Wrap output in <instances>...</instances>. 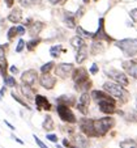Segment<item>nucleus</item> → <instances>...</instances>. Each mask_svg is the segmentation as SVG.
Returning a JSON list of instances; mask_svg holds the SVG:
<instances>
[{
    "mask_svg": "<svg viewBox=\"0 0 137 148\" xmlns=\"http://www.w3.org/2000/svg\"><path fill=\"white\" fill-rule=\"evenodd\" d=\"M115 46L120 49L123 54L128 58H134L137 55V39L136 38H124L115 42Z\"/></svg>",
    "mask_w": 137,
    "mask_h": 148,
    "instance_id": "nucleus-2",
    "label": "nucleus"
},
{
    "mask_svg": "<svg viewBox=\"0 0 137 148\" xmlns=\"http://www.w3.org/2000/svg\"><path fill=\"white\" fill-rule=\"evenodd\" d=\"M104 51V46H103V42L102 41H98V39H93V43L90 46V53L93 55H98Z\"/></svg>",
    "mask_w": 137,
    "mask_h": 148,
    "instance_id": "nucleus-21",
    "label": "nucleus"
},
{
    "mask_svg": "<svg viewBox=\"0 0 137 148\" xmlns=\"http://www.w3.org/2000/svg\"><path fill=\"white\" fill-rule=\"evenodd\" d=\"M39 84H41L42 88L51 90L56 85V77L52 76L51 73H42V76H39Z\"/></svg>",
    "mask_w": 137,
    "mask_h": 148,
    "instance_id": "nucleus-9",
    "label": "nucleus"
},
{
    "mask_svg": "<svg viewBox=\"0 0 137 148\" xmlns=\"http://www.w3.org/2000/svg\"><path fill=\"white\" fill-rule=\"evenodd\" d=\"M72 79L75 83H81L84 80H87L89 79V72H87L86 68L84 67H77L73 70L72 72Z\"/></svg>",
    "mask_w": 137,
    "mask_h": 148,
    "instance_id": "nucleus-14",
    "label": "nucleus"
},
{
    "mask_svg": "<svg viewBox=\"0 0 137 148\" xmlns=\"http://www.w3.org/2000/svg\"><path fill=\"white\" fill-rule=\"evenodd\" d=\"M12 139H13V140H16V142L18 143V144H21V145L24 144V142H22V140L20 139V138H16V136H14V135H12Z\"/></svg>",
    "mask_w": 137,
    "mask_h": 148,
    "instance_id": "nucleus-50",
    "label": "nucleus"
},
{
    "mask_svg": "<svg viewBox=\"0 0 137 148\" xmlns=\"http://www.w3.org/2000/svg\"><path fill=\"white\" fill-rule=\"evenodd\" d=\"M43 28H45V23H42V21H34L28 28V32L33 38H35V37H38L39 33L43 30Z\"/></svg>",
    "mask_w": 137,
    "mask_h": 148,
    "instance_id": "nucleus-16",
    "label": "nucleus"
},
{
    "mask_svg": "<svg viewBox=\"0 0 137 148\" xmlns=\"http://www.w3.org/2000/svg\"><path fill=\"white\" fill-rule=\"evenodd\" d=\"M73 143H75L76 148H89V140H87L86 135H75L73 138Z\"/></svg>",
    "mask_w": 137,
    "mask_h": 148,
    "instance_id": "nucleus-19",
    "label": "nucleus"
},
{
    "mask_svg": "<svg viewBox=\"0 0 137 148\" xmlns=\"http://www.w3.org/2000/svg\"><path fill=\"white\" fill-rule=\"evenodd\" d=\"M71 45H72L76 50H80L81 47L86 46V42H85V39L82 38V37L76 36V37H73V38L71 39Z\"/></svg>",
    "mask_w": 137,
    "mask_h": 148,
    "instance_id": "nucleus-25",
    "label": "nucleus"
},
{
    "mask_svg": "<svg viewBox=\"0 0 137 148\" xmlns=\"http://www.w3.org/2000/svg\"><path fill=\"white\" fill-rule=\"evenodd\" d=\"M98 71H99V67H98V64H97V63H93L92 67L89 68V72L92 73V75H97Z\"/></svg>",
    "mask_w": 137,
    "mask_h": 148,
    "instance_id": "nucleus-41",
    "label": "nucleus"
},
{
    "mask_svg": "<svg viewBox=\"0 0 137 148\" xmlns=\"http://www.w3.org/2000/svg\"><path fill=\"white\" fill-rule=\"evenodd\" d=\"M35 106H37V110H39V112H42V110L50 112V110L52 109L51 102L47 100V97H45V96H42V95L35 96Z\"/></svg>",
    "mask_w": 137,
    "mask_h": 148,
    "instance_id": "nucleus-13",
    "label": "nucleus"
},
{
    "mask_svg": "<svg viewBox=\"0 0 137 148\" xmlns=\"http://www.w3.org/2000/svg\"><path fill=\"white\" fill-rule=\"evenodd\" d=\"M16 36H18V33H17V26L9 28L8 32H7V38H8V41H13V39L16 38Z\"/></svg>",
    "mask_w": 137,
    "mask_h": 148,
    "instance_id": "nucleus-35",
    "label": "nucleus"
},
{
    "mask_svg": "<svg viewBox=\"0 0 137 148\" xmlns=\"http://www.w3.org/2000/svg\"><path fill=\"white\" fill-rule=\"evenodd\" d=\"M90 101H92V95H89V92L81 93V96L78 98V103H81V105H84V106H86V108H89Z\"/></svg>",
    "mask_w": 137,
    "mask_h": 148,
    "instance_id": "nucleus-28",
    "label": "nucleus"
},
{
    "mask_svg": "<svg viewBox=\"0 0 137 148\" xmlns=\"http://www.w3.org/2000/svg\"><path fill=\"white\" fill-rule=\"evenodd\" d=\"M62 53H67V50H65V49H63V47H62V45L51 46V49H50V54H51V56H52L54 59L59 58Z\"/></svg>",
    "mask_w": 137,
    "mask_h": 148,
    "instance_id": "nucleus-26",
    "label": "nucleus"
},
{
    "mask_svg": "<svg viewBox=\"0 0 137 148\" xmlns=\"http://www.w3.org/2000/svg\"><path fill=\"white\" fill-rule=\"evenodd\" d=\"M87 55H89V51H87V45H86V46H84V47H81L80 50H77V54H76V63L82 64L87 59Z\"/></svg>",
    "mask_w": 137,
    "mask_h": 148,
    "instance_id": "nucleus-22",
    "label": "nucleus"
},
{
    "mask_svg": "<svg viewBox=\"0 0 137 148\" xmlns=\"http://www.w3.org/2000/svg\"><path fill=\"white\" fill-rule=\"evenodd\" d=\"M56 105H65V106H69L72 108L73 105H76V97L75 96H71V95H63L60 97H58L55 100Z\"/></svg>",
    "mask_w": 137,
    "mask_h": 148,
    "instance_id": "nucleus-15",
    "label": "nucleus"
},
{
    "mask_svg": "<svg viewBox=\"0 0 137 148\" xmlns=\"http://www.w3.org/2000/svg\"><path fill=\"white\" fill-rule=\"evenodd\" d=\"M20 90H21V93H22V96L26 98L28 101H33L35 100V95H34V90L33 88L30 87V85H26V84H21L20 85Z\"/></svg>",
    "mask_w": 137,
    "mask_h": 148,
    "instance_id": "nucleus-18",
    "label": "nucleus"
},
{
    "mask_svg": "<svg viewBox=\"0 0 137 148\" xmlns=\"http://www.w3.org/2000/svg\"><path fill=\"white\" fill-rule=\"evenodd\" d=\"M104 73H106L112 81L120 84L123 87H128L129 85V79H128V76H127L125 72H121V71L115 70V68H110V70L106 68V70H104Z\"/></svg>",
    "mask_w": 137,
    "mask_h": 148,
    "instance_id": "nucleus-4",
    "label": "nucleus"
},
{
    "mask_svg": "<svg viewBox=\"0 0 137 148\" xmlns=\"http://www.w3.org/2000/svg\"><path fill=\"white\" fill-rule=\"evenodd\" d=\"M76 109L81 113L82 115H87V114H89V109H87L86 106H84V105H81V103H78V102L76 103Z\"/></svg>",
    "mask_w": 137,
    "mask_h": 148,
    "instance_id": "nucleus-38",
    "label": "nucleus"
},
{
    "mask_svg": "<svg viewBox=\"0 0 137 148\" xmlns=\"http://www.w3.org/2000/svg\"><path fill=\"white\" fill-rule=\"evenodd\" d=\"M93 83L90 79H87V80H84L81 81V83H75V89L76 90H80V92H89L90 88H92Z\"/></svg>",
    "mask_w": 137,
    "mask_h": 148,
    "instance_id": "nucleus-23",
    "label": "nucleus"
},
{
    "mask_svg": "<svg viewBox=\"0 0 137 148\" xmlns=\"http://www.w3.org/2000/svg\"><path fill=\"white\" fill-rule=\"evenodd\" d=\"M11 96H12V98H13V100L16 101V102H18L20 105H22V106H24V108H26V109H28V110H31L30 105H29V103L26 102V101H24L21 97H18V96H17L14 92H11Z\"/></svg>",
    "mask_w": 137,
    "mask_h": 148,
    "instance_id": "nucleus-32",
    "label": "nucleus"
},
{
    "mask_svg": "<svg viewBox=\"0 0 137 148\" xmlns=\"http://www.w3.org/2000/svg\"><path fill=\"white\" fill-rule=\"evenodd\" d=\"M5 92H7V88H5V85H4V88H1V90H0V97H1Z\"/></svg>",
    "mask_w": 137,
    "mask_h": 148,
    "instance_id": "nucleus-53",
    "label": "nucleus"
},
{
    "mask_svg": "<svg viewBox=\"0 0 137 148\" xmlns=\"http://www.w3.org/2000/svg\"><path fill=\"white\" fill-rule=\"evenodd\" d=\"M93 39H98V41L104 39V41H107V42H112V41H114V39H112L111 37L106 33V30H104V20L102 18V17L99 18V21H98V30L94 33Z\"/></svg>",
    "mask_w": 137,
    "mask_h": 148,
    "instance_id": "nucleus-10",
    "label": "nucleus"
},
{
    "mask_svg": "<svg viewBox=\"0 0 137 148\" xmlns=\"http://www.w3.org/2000/svg\"><path fill=\"white\" fill-rule=\"evenodd\" d=\"M25 47H26V42L24 41L22 38H20L18 39V43H17V46H16V53H21V51H22Z\"/></svg>",
    "mask_w": 137,
    "mask_h": 148,
    "instance_id": "nucleus-39",
    "label": "nucleus"
},
{
    "mask_svg": "<svg viewBox=\"0 0 137 148\" xmlns=\"http://www.w3.org/2000/svg\"><path fill=\"white\" fill-rule=\"evenodd\" d=\"M90 3V0H84V4H89Z\"/></svg>",
    "mask_w": 137,
    "mask_h": 148,
    "instance_id": "nucleus-54",
    "label": "nucleus"
},
{
    "mask_svg": "<svg viewBox=\"0 0 137 148\" xmlns=\"http://www.w3.org/2000/svg\"><path fill=\"white\" fill-rule=\"evenodd\" d=\"M56 148H63V147H62V145H59L58 143H56Z\"/></svg>",
    "mask_w": 137,
    "mask_h": 148,
    "instance_id": "nucleus-55",
    "label": "nucleus"
},
{
    "mask_svg": "<svg viewBox=\"0 0 137 148\" xmlns=\"http://www.w3.org/2000/svg\"><path fill=\"white\" fill-rule=\"evenodd\" d=\"M8 49V45H0V63L5 64L7 58H5V50Z\"/></svg>",
    "mask_w": 137,
    "mask_h": 148,
    "instance_id": "nucleus-36",
    "label": "nucleus"
},
{
    "mask_svg": "<svg viewBox=\"0 0 137 148\" xmlns=\"http://www.w3.org/2000/svg\"><path fill=\"white\" fill-rule=\"evenodd\" d=\"M56 113H58L59 118H60L64 123L73 125V123L77 122V118H76V115L73 114V112L71 110L69 106H65V105H56Z\"/></svg>",
    "mask_w": 137,
    "mask_h": 148,
    "instance_id": "nucleus-5",
    "label": "nucleus"
},
{
    "mask_svg": "<svg viewBox=\"0 0 137 148\" xmlns=\"http://www.w3.org/2000/svg\"><path fill=\"white\" fill-rule=\"evenodd\" d=\"M85 13V8L84 7H80V8L77 9V12L75 13V16H76V18H80V17H82V14Z\"/></svg>",
    "mask_w": 137,
    "mask_h": 148,
    "instance_id": "nucleus-43",
    "label": "nucleus"
},
{
    "mask_svg": "<svg viewBox=\"0 0 137 148\" xmlns=\"http://www.w3.org/2000/svg\"><path fill=\"white\" fill-rule=\"evenodd\" d=\"M33 23H34V20H33V18H26L25 21H24L22 25H24V26H28V28H29V26H30Z\"/></svg>",
    "mask_w": 137,
    "mask_h": 148,
    "instance_id": "nucleus-47",
    "label": "nucleus"
},
{
    "mask_svg": "<svg viewBox=\"0 0 137 148\" xmlns=\"http://www.w3.org/2000/svg\"><path fill=\"white\" fill-rule=\"evenodd\" d=\"M37 80H39V75L35 70H28L21 75V81L26 85H30V87L37 83Z\"/></svg>",
    "mask_w": 137,
    "mask_h": 148,
    "instance_id": "nucleus-12",
    "label": "nucleus"
},
{
    "mask_svg": "<svg viewBox=\"0 0 137 148\" xmlns=\"http://www.w3.org/2000/svg\"><path fill=\"white\" fill-rule=\"evenodd\" d=\"M46 138H47V140H50V142H52V143H58V136H56L55 134H47Z\"/></svg>",
    "mask_w": 137,
    "mask_h": 148,
    "instance_id": "nucleus-44",
    "label": "nucleus"
},
{
    "mask_svg": "<svg viewBox=\"0 0 137 148\" xmlns=\"http://www.w3.org/2000/svg\"><path fill=\"white\" fill-rule=\"evenodd\" d=\"M4 123H5V125L8 126V127H9L11 130H16V129H14V126H13V125H11V123L8 122V121H4Z\"/></svg>",
    "mask_w": 137,
    "mask_h": 148,
    "instance_id": "nucleus-51",
    "label": "nucleus"
},
{
    "mask_svg": "<svg viewBox=\"0 0 137 148\" xmlns=\"http://www.w3.org/2000/svg\"><path fill=\"white\" fill-rule=\"evenodd\" d=\"M9 72H11L12 75H17V73H18V68H17L16 66H11V67H9Z\"/></svg>",
    "mask_w": 137,
    "mask_h": 148,
    "instance_id": "nucleus-46",
    "label": "nucleus"
},
{
    "mask_svg": "<svg viewBox=\"0 0 137 148\" xmlns=\"http://www.w3.org/2000/svg\"><path fill=\"white\" fill-rule=\"evenodd\" d=\"M56 64H55V62H47V63H45V64L41 67V72L42 73H50L52 70H55Z\"/></svg>",
    "mask_w": 137,
    "mask_h": 148,
    "instance_id": "nucleus-30",
    "label": "nucleus"
},
{
    "mask_svg": "<svg viewBox=\"0 0 137 148\" xmlns=\"http://www.w3.org/2000/svg\"><path fill=\"white\" fill-rule=\"evenodd\" d=\"M120 148H137V142L132 139H125L123 142H120Z\"/></svg>",
    "mask_w": 137,
    "mask_h": 148,
    "instance_id": "nucleus-33",
    "label": "nucleus"
},
{
    "mask_svg": "<svg viewBox=\"0 0 137 148\" xmlns=\"http://www.w3.org/2000/svg\"><path fill=\"white\" fill-rule=\"evenodd\" d=\"M75 67H73L72 63H60L55 67V75L58 77H62V79H67L71 73L73 72Z\"/></svg>",
    "mask_w": 137,
    "mask_h": 148,
    "instance_id": "nucleus-8",
    "label": "nucleus"
},
{
    "mask_svg": "<svg viewBox=\"0 0 137 148\" xmlns=\"http://www.w3.org/2000/svg\"><path fill=\"white\" fill-rule=\"evenodd\" d=\"M121 67L124 68V71L129 76H132V77H134L137 80V59L131 58L129 60H124L121 63Z\"/></svg>",
    "mask_w": 137,
    "mask_h": 148,
    "instance_id": "nucleus-11",
    "label": "nucleus"
},
{
    "mask_svg": "<svg viewBox=\"0 0 137 148\" xmlns=\"http://www.w3.org/2000/svg\"><path fill=\"white\" fill-rule=\"evenodd\" d=\"M18 1L24 8H30V7H33V5H37V4L42 3V0H18Z\"/></svg>",
    "mask_w": 137,
    "mask_h": 148,
    "instance_id": "nucleus-31",
    "label": "nucleus"
},
{
    "mask_svg": "<svg viewBox=\"0 0 137 148\" xmlns=\"http://www.w3.org/2000/svg\"><path fill=\"white\" fill-rule=\"evenodd\" d=\"M4 85H5V87H11V88L18 87V84H17V81H16V77H14L13 75H9V76H7V77H4Z\"/></svg>",
    "mask_w": 137,
    "mask_h": 148,
    "instance_id": "nucleus-29",
    "label": "nucleus"
},
{
    "mask_svg": "<svg viewBox=\"0 0 137 148\" xmlns=\"http://www.w3.org/2000/svg\"><path fill=\"white\" fill-rule=\"evenodd\" d=\"M95 1H97V0H95Z\"/></svg>",
    "mask_w": 137,
    "mask_h": 148,
    "instance_id": "nucleus-56",
    "label": "nucleus"
},
{
    "mask_svg": "<svg viewBox=\"0 0 137 148\" xmlns=\"http://www.w3.org/2000/svg\"><path fill=\"white\" fill-rule=\"evenodd\" d=\"M124 118L128 122H137V112H129L128 114L124 115Z\"/></svg>",
    "mask_w": 137,
    "mask_h": 148,
    "instance_id": "nucleus-37",
    "label": "nucleus"
},
{
    "mask_svg": "<svg viewBox=\"0 0 137 148\" xmlns=\"http://www.w3.org/2000/svg\"><path fill=\"white\" fill-rule=\"evenodd\" d=\"M41 42H42V39L39 38V37H35V38H31L30 41H28L26 42V49H28V51H34Z\"/></svg>",
    "mask_w": 137,
    "mask_h": 148,
    "instance_id": "nucleus-27",
    "label": "nucleus"
},
{
    "mask_svg": "<svg viewBox=\"0 0 137 148\" xmlns=\"http://www.w3.org/2000/svg\"><path fill=\"white\" fill-rule=\"evenodd\" d=\"M4 3H5V5L8 7V8H13V5H14V0H4Z\"/></svg>",
    "mask_w": 137,
    "mask_h": 148,
    "instance_id": "nucleus-48",
    "label": "nucleus"
},
{
    "mask_svg": "<svg viewBox=\"0 0 137 148\" xmlns=\"http://www.w3.org/2000/svg\"><path fill=\"white\" fill-rule=\"evenodd\" d=\"M102 88H103L104 92H107L110 96H112L114 98H116L120 103L128 102L129 93H128V90L125 89V87H123V85H120V84H117V83H115V81L111 80V81H106Z\"/></svg>",
    "mask_w": 137,
    "mask_h": 148,
    "instance_id": "nucleus-1",
    "label": "nucleus"
},
{
    "mask_svg": "<svg viewBox=\"0 0 137 148\" xmlns=\"http://www.w3.org/2000/svg\"><path fill=\"white\" fill-rule=\"evenodd\" d=\"M76 32H77V36L82 37V38H93V36H94V33H90V32L84 30L81 26H77V28H76Z\"/></svg>",
    "mask_w": 137,
    "mask_h": 148,
    "instance_id": "nucleus-34",
    "label": "nucleus"
},
{
    "mask_svg": "<svg viewBox=\"0 0 137 148\" xmlns=\"http://www.w3.org/2000/svg\"><path fill=\"white\" fill-rule=\"evenodd\" d=\"M25 26L24 25H18L17 26V33H18V36H24L25 34Z\"/></svg>",
    "mask_w": 137,
    "mask_h": 148,
    "instance_id": "nucleus-45",
    "label": "nucleus"
},
{
    "mask_svg": "<svg viewBox=\"0 0 137 148\" xmlns=\"http://www.w3.org/2000/svg\"><path fill=\"white\" fill-rule=\"evenodd\" d=\"M42 127H43V130H46V131H52V130L55 129V123H54V119L50 114H47L45 117L43 123H42Z\"/></svg>",
    "mask_w": 137,
    "mask_h": 148,
    "instance_id": "nucleus-24",
    "label": "nucleus"
},
{
    "mask_svg": "<svg viewBox=\"0 0 137 148\" xmlns=\"http://www.w3.org/2000/svg\"><path fill=\"white\" fill-rule=\"evenodd\" d=\"M78 127L81 130L84 135L87 138H98L97 131L94 129V119H89V118H81L78 121Z\"/></svg>",
    "mask_w": 137,
    "mask_h": 148,
    "instance_id": "nucleus-6",
    "label": "nucleus"
},
{
    "mask_svg": "<svg viewBox=\"0 0 137 148\" xmlns=\"http://www.w3.org/2000/svg\"><path fill=\"white\" fill-rule=\"evenodd\" d=\"M129 16H131V18L133 20V23H137V8L132 9V11L129 12Z\"/></svg>",
    "mask_w": 137,
    "mask_h": 148,
    "instance_id": "nucleus-42",
    "label": "nucleus"
},
{
    "mask_svg": "<svg viewBox=\"0 0 137 148\" xmlns=\"http://www.w3.org/2000/svg\"><path fill=\"white\" fill-rule=\"evenodd\" d=\"M114 126H115V119L112 117H110V115L94 119V129H95V131H97L98 138L104 136Z\"/></svg>",
    "mask_w": 137,
    "mask_h": 148,
    "instance_id": "nucleus-3",
    "label": "nucleus"
},
{
    "mask_svg": "<svg viewBox=\"0 0 137 148\" xmlns=\"http://www.w3.org/2000/svg\"><path fill=\"white\" fill-rule=\"evenodd\" d=\"M63 21H64V24L68 26L69 29H76L77 26H76V16L75 13H72V12H64V17H63Z\"/></svg>",
    "mask_w": 137,
    "mask_h": 148,
    "instance_id": "nucleus-20",
    "label": "nucleus"
},
{
    "mask_svg": "<svg viewBox=\"0 0 137 148\" xmlns=\"http://www.w3.org/2000/svg\"><path fill=\"white\" fill-rule=\"evenodd\" d=\"M63 145H64V147H67V148H71V147H72V143H71L68 139H63Z\"/></svg>",
    "mask_w": 137,
    "mask_h": 148,
    "instance_id": "nucleus-49",
    "label": "nucleus"
},
{
    "mask_svg": "<svg viewBox=\"0 0 137 148\" xmlns=\"http://www.w3.org/2000/svg\"><path fill=\"white\" fill-rule=\"evenodd\" d=\"M8 21H11V23L13 24H18L22 21V11H21V8H13L11 11V13L8 14Z\"/></svg>",
    "mask_w": 137,
    "mask_h": 148,
    "instance_id": "nucleus-17",
    "label": "nucleus"
},
{
    "mask_svg": "<svg viewBox=\"0 0 137 148\" xmlns=\"http://www.w3.org/2000/svg\"><path fill=\"white\" fill-rule=\"evenodd\" d=\"M48 3L52 4V5H58V4H59V0H48Z\"/></svg>",
    "mask_w": 137,
    "mask_h": 148,
    "instance_id": "nucleus-52",
    "label": "nucleus"
},
{
    "mask_svg": "<svg viewBox=\"0 0 137 148\" xmlns=\"http://www.w3.org/2000/svg\"><path fill=\"white\" fill-rule=\"evenodd\" d=\"M33 138H34V140H35V143L38 144V147H39V148H48L47 145H46L45 143L42 142V140H41L38 136H37V135H33Z\"/></svg>",
    "mask_w": 137,
    "mask_h": 148,
    "instance_id": "nucleus-40",
    "label": "nucleus"
},
{
    "mask_svg": "<svg viewBox=\"0 0 137 148\" xmlns=\"http://www.w3.org/2000/svg\"><path fill=\"white\" fill-rule=\"evenodd\" d=\"M98 103V109L101 110L103 114H114L116 113V98L111 97L109 100H103V101H99Z\"/></svg>",
    "mask_w": 137,
    "mask_h": 148,
    "instance_id": "nucleus-7",
    "label": "nucleus"
}]
</instances>
